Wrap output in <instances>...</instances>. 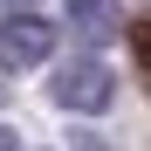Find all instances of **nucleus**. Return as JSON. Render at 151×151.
I'll return each mask as SVG.
<instances>
[{
	"instance_id": "2",
	"label": "nucleus",
	"mask_w": 151,
	"mask_h": 151,
	"mask_svg": "<svg viewBox=\"0 0 151 151\" xmlns=\"http://www.w3.org/2000/svg\"><path fill=\"white\" fill-rule=\"evenodd\" d=\"M55 55V28L41 14H7L0 21V69H35Z\"/></svg>"
},
{
	"instance_id": "3",
	"label": "nucleus",
	"mask_w": 151,
	"mask_h": 151,
	"mask_svg": "<svg viewBox=\"0 0 151 151\" xmlns=\"http://www.w3.org/2000/svg\"><path fill=\"white\" fill-rule=\"evenodd\" d=\"M117 21H124V0H69V28L89 41H110Z\"/></svg>"
},
{
	"instance_id": "6",
	"label": "nucleus",
	"mask_w": 151,
	"mask_h": 151,
	"mask_svg": "<svg viewBox=\"0 0 151 151\" xmlns=\"http://www.w3.org/2000/svg\"><path fill=\"white\" fill-rule=\"evenodd\" d=\"M0 151H14V131H0Z\"/></svg>"
},
{
	"instance_id": "5",
	"label": "nucleus",
	"mask_w": 151,
	"mask_h": 151,
	"mask_svg": "<svg viewBox=\"0 0 151 151\" xmlns=\"http://www.w3.org/2000/svg\"><path fill=\"white\" fill-rule=\"evenodd\" d=\"M76 151H110V144L103 137H76Z\"/></svg>"
},
{
	"instance_id": "1",
	"label": "nucleus",
	"mask_w": 151,
	"mask_h": 151,
	"mask_svg": "<svg viewBox=\"0 0 151 151\" xmlns=\"http://www.w3.org/2000/svg\"><path fill=\"white\" fill-rule=\"evenodd\" d=\"M110 96H117V76L96 62V55H76L69 69H55V103H62V110L96 117V110H110Z\"/></svg>"
},
{
	"instance_id": "7",
	"label": "nucleus",
	"mask_w": 151,
	"mask_h": 151,
	"mask_svg": "<svg viewBox=\"0 0 151 151\" xmlns=\"http://www.w3.org/2000/svg\"><path fill=\"white\" fill-rule=\"evenodd\" d=\"M7 7H28V0H7Z\"/></svg>"
},
{
	"instance_id": "8",
	"label": "nucleus",
	"mask_w": 151,
	"mask_h": 151,
	"mask_svg": "<svg viewBox=\"0 0 151 151\" xmlns=\"http://www.w3.org/2000/svg\"><path fill=\"white\" fill-rule=\"evenodd\" d=\"M0 96H7V89H0Z\"/></svg>"
},
{
	"instance_id": "4",
	"label": "nucleus",
	"mask_w": 151,
	"mask_h": 151,
	"mask_svg": "<svg viewBox=\"0 0 151 151\" xmlns=\"http://www.w3.org/2000/svg\"><path fill=\"white\" fill-rule=\"evenodd\" d=\"M131 55H137V76H144V89H151V21L131 28Z\"/></svg>"
}]
</instances>
